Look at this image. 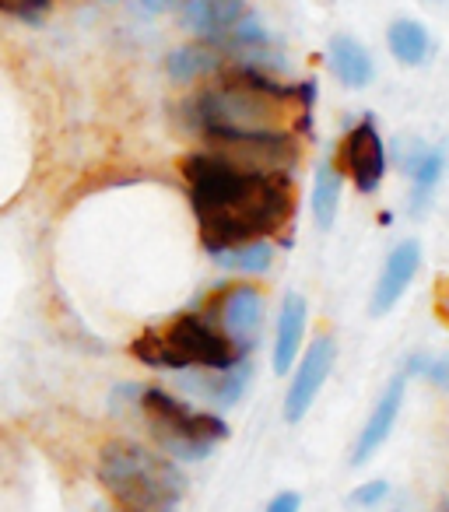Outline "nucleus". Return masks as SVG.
I'll list each match as a JSON object with an SVG mask.
<instances>
[{
	"mask_svg": "<svg viewBox=\"0 0 449 512\" xmlns=\"http://www.w3.org/2000/svg\"><path fill=\"white\" fill-rule=\"evenodd\" d=\"M183 179L207 253L260 242L288 225L295 190L288 172H257L204 148L183 158Z\"/></svg>",
	"mask_w": 449,
	"mask_h": 512,
	"instance_id": "f257e3e1",
	"label": "nucleus"
},
{
	"mask_svg": "<svg viewBox=\"0 0 449 512\" xmlns=\"http://www.w3.org/2000/svg\"><path fill=\"white\" fill-rule=\"evenodd\" d=\"M316 85H274L257 67L229 71L186 102L193 127L211 137H295L313 127Z\"/></svg>",
	"mask_w": 449,
	"mask_h": 512,
	"instance_id": "f03ea898",
	"label": "nucleus"
},
{
	"mask_svg": "<svg viewBox=\"0 0 449 512\" xmlns=\"http://www.w3.org/2000/svg\"><path fill=\"white\" fill-rule=\"evenodd\" d=\"M95 474L116 512H176L186 495V477L176 463L130 439L106 442Z\"/></svg>",
	"mask_w": 449,
	"mask_h": 512,
	"instance_id": "7ed1b4c3",
	"label": "nucleus"
},
{
	"mask_svg": "<svg viewBox=\"0 0 449 512\" xmlns=\"http://www.w3.org/2000/svg\"><path fill=\"white\" fill-rule=\"evenodd\" d=\"M130 355L151 369H232L246 362V348H239L225 330L214 327L207 313H179L165 327H151L130 341Z\"/></svg>",
	"mask_w": 449,
	"mask_h": 512,
	"instance_id": "20e7f679",
	"label": "nucleus"
},
{
	"mask_svg": "<svg viewBox=\"0 0 449 512\" xmlns=\"http://www.w3.org/2000/svg\"><path fill=\"white\" fill-rule=\"evenodd\" d=\"M137 404H141L158 446L169 456H176V460H204L221 439H229V425L221 418L193 411L190 404H183V400L165 390H155V386L141 390Z\"/></svg>",
	"mask_w": 449,
	"mask_h": 512,
	"instance_id": "39448f33",
	"label": "nucleus"
},
{
	"mask_svg": "<svg viewBox=\"0 0 449 512\" xmlns=\"http://www.w3.org/2000/svg\"><path fill=\"white\" fill-rule=\"evenodd\" d=\"M204 313L221 320V330H225L239 348L250 351V344H257L260 327H264V295L253 285H236V288H229V292L214 295Z\"/></svg>",
	"mask_w": 449,
	"mask_h": 512,
	"instance_id": "423d86ee",
	"label": "nucleus"
},
{
	"mask_svg": "<svg viewBox=\"0 0 449 512\" xmlns=\"http://www.w3.org/2000/svg\"><path fill=\"white\" fill-rule=\"evenodd\" d=\"M334 358H337V348L327 334H320L316 341H309V351H306V358H302L299 372H295L292 386H288V397H285V421L288 425H299V421L309 414L316 393L323 390L330 369H334Z\"/></svg>",
	"mask_w": 449,
	"mask_h": 512,
	"instance_id": "0eeeda50",
	"label": "nucleus"
},
{
	"mask_svg": "<svg viewBox=\"0 0 449 512\" xmlns=\"http://www.w3.org/2000/svg\"><path fill=\"white\" fill-rule=\"evenodd\" d=\"M344 172L355 179V186L362 193H376L383 183L386 172V151H383V137H379L376 123L365 120L344 137Z\"/></svg>",
	"mask_w": 449,
	"mask_h": 512,
	"instance_id": "6e6552de",
	"label": "nucleus"
},
{
	"mask_svg": "<svg viewBox=\"0 0 449 512\" xmlns=\"http://www.w3.org/2000/svg\"><path fill=\"white\" fill-rule=\"evenodd\" d=\"M407 376H411V369L397 372V376L390 379V386H386V393H383V397H379V404L372 407L369 421H365L362 435H358L355 449H351V463H355V467H362V463L369 460V456L376 453V449L383 446L386 439H390L393 425H397L400 404H404V386H407Z\"/></svg>",
	"mask_w": 449,
	"mask_h": 512,
	"instance_id": "1a4fd4ad",
	"label": "nucleus"
},
{
	"mask_svg": "<svg viewBox=\"0 0 449 512\" xmlns=\"http://www.w3.org/2000/svg\"><path fill=\"white\" fill-rule=\"evenodd\" d=\"M418 267H421V242H414V239L400 242V246L390 253V260H386L383 274H379V281H376V292H372V313L376 316L390 313V309L400 302V295L407 292V285L414 281Z\"/></svg>",
	"mask_w": 449,
	"mask_h": 512,
	"instance_id": "9d476101",
	"label": "nucleus"
},
{
	"mask_svg": "<svg viewBox=\"0 0 449 512\" xmlns=\"http://www.w3.org/2000/svg\"><path fill=\"white\" fill-rule=\"evenodd\" d=\"M243 15L246 0H186L179 22L200 39H221Z\"/></svg>",
	"mask_w": 449,
	"mask_h": 512,
	"instance_id": "9b49d317",
	"label": "nucleus"
},
{
	"mask_svg": "<svg viewBox=\"0 0 449 512\" xmlns=\"http://www.w3.org/2000/svg\"><path fill=\"white\" fill-rule=\"evenodd\" d=\"M246 383H250V362H239L232 369H207L197 372V376H183L179 386L190 390L193 397L214 400L221 407H232L239 397L246 393Z\"/></svg>",
	"mask_w": 449,
	"mask_h": 512,
	"instance_id": "f8f14e48",
	"label": "nucleus"
},
{
	"mask_svg": "<svg viewBox=\"0 0 449 512\" xmlns=\"http://www.w3.org/2000/svg\"><path fill=\"white\" fill-rule=\"evenodd\" d=\"M306 316L309 306L302 295H285L281 302V316H278V341H274V372H288L292 362L299 358L302 337H306Z\"/></svg>",
	"mask_w": 449,
	"mask_h": 512,
	"instance_id": "ddd939ff",
	"label": "nucleus"
},
{
	"mask_svg": "<svg viewBox=\"0 0 449 512\" xmlns=\"http://www.w3.org/2000/svg\"><path fill=\"white\" fill-rule=\"evenodd\" d=\"M330 67H334L337 81H341L344 88H365L376 78L369 50L351 36H337L334 43H330Z\"/></svg>",
	"mask_w": 449,
	"mask_h": 512,
	"instance_id": "4468645a",
	"label": "nucleus"
},
{
	"mask_svg": "<svg viewBox=\"0 0 449 512\" xmlns=\"http://www.w3.org/2000/svg\"><path fill=\"white\" fill-rule=\"evenodd\" d=\"M386 43H390V53L407 67H418L421 60L428 57V32L421 22H411V18H400V22L390 25L386 32Z\"/></svg>",
	"mask_w": 449,
	"mask_h": 512,
	"instance_id": "2eb2a0df",
	"label": "nucleus"
},
{
	"mask_svg": "<svg viewBox=\"0 0 449 512\" xmlns=\"http://www.w3.org/2000/svg\"><path fill=\"white\" fill-rule=\"evenodd\" d=\"M313 218L320 228H330L337 221V207H341V172L334 169L330 162H323L316 169L313 179Z\"/></svg>",
	"mask_w": 449,
	"mask_h": 512,
	"instance_id": "dca6fc26",
	"label": "nucleus"
},
{
	"mask_svg": "<svg viewBox=\"0 0 449 512\" xmlns=\"http://www.w3.org/2000/svg\"><path fill=\"white\" fill-rule=\"evenodd\" d=\"M271 246L264 239L260 242H243V246H232V249H221L214 253V264H221L225 271H239V274H264L271 271Z\"/></svg>",
	"mask_w": 449,
	"mask_h": 512,
	"instance_id": "f3484780",
	"label": "nucleus"
},
{
	"mask_svg": "<svg viewBox=\"0 0 449 512\" xmlns=\"http://www.w3.org/2000/svg\"><path fill=\"white\" fill-rule=\"evenodd\" d=\"M218 64H221V57L211 46H183V50H176L169 57V74L186 85V81H197V78H204V74H211Z\"/></svg>",
	"mask_w": 449,
	"mask_h": 512,
	"instance_id": "a211bd4d",
	"label": "nucleus"
},
{
	"mask_svg": "<svg viewBox=\"0 0 449 512\" xmlns=\"http://www.w3.org/2000/svg\"><path fill=\"white\" fill-rule=\"evenodd\" d=\"M446 169V148H428L418 155V162L411 165V179H414V211H418L421 200L432 193V186L442 179Z\"/></svg>",
	"mask_w": 449,
	"mask_h": 512,
	"instance_id": "6ab92c4d",
	"label": "nucleus"
},
{
	"mask_svg": "<svg viewBox=\"0 0 449 512\" xmlns=\"http://www.w3.org/2000/svg\"><path fill=\"white\" fill-rule=\"evenodd\" d=\"M0 11L18 22H29V25H39L43 15L50 11V0H0Z\"/></svg>",
	"mask_w": 449,
	"mask_h": 512,
	"instance_id": "aec40b11",
	"label": "nucleus"
},
{
	"mask_svg": "<svg viewBox=\"0 0 449 512\" xmlns=\"http://www.w3.org/2000/svg\"><path fill=\"white\" fill-rule=\"evenodd\" d=\"M386 495H390V484H386V481H369V484H362V488L351 491L348 502L358 505V509H372V505H379Z\"/></svg>",
	"mask_w": 449,
	"mask_h": 512,
	"instance_id": "412c9836",
	"label": "nucleus"
},
{
	"mask_svg": "<svg viewBox=\"0 0 449 512\" xmlns=\"http://www.w3.org/2000/svg\"><path fill=\"white\" fill-rule=\"evenodd\" d=\"M414 362L421 365L418 372L428 383H435L439 390H449V358H414Z\"/></svg>",
	"mask_w": 449,
	"mask_h": 512,
	"instance_id": "4be33fe9",
	"label": "nucleus"
},
{
	"mask_svg": "<svg viewBox=\"0 0 449 512\" xmlns=\"http://www.w3.org/2000/svg\"><path fill=\"white\" fill-rule=\"evenodd\" d=\"M302 498L299 491H281V495L271 498V505H267V512H299Z\"/></svg>",
	"mask_w": 449,
	"mask_h": 512,
	"instance_id": "5701e85b",
	"label": "nucleus"
},
{
	"mask_svg": "<svg viewBox=\"0 0 449 512\" xmlns=\"http://www.w3.org/2000/svg\"><path fill=\"white\" fill-rule=\"evenodd\" d=\"M144 8H148V11H162V8H169V0H144Z\"/></svg>",
	"mask_w": 449,
	"mask_h": 512,
	"instance_id": "b1692460",
	"label": "nucleus"
}]
</instances>
